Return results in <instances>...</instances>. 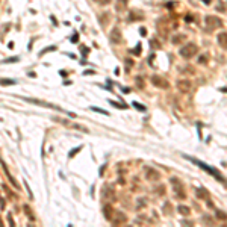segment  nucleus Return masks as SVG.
<instances>
[{
    "label": "nucleus",
    "mask_w": 227,
    "mask_h": 227,
    "mask_svg": "<svg viewBox=\"0 0 227 227\" xmlns=\"http://www.w3.org/2000/svg\"><path fill=\"white\" fill-rule=\"evenodd\" d=\"M188 161H191L192 163H195V165H198L202 170H204V171H208L209 174H212V176L216 179V180H220V182H223V183H226V180H224V177L221 176V174L216 171V170H214L212 167H209V165H206L204 162H202V161H198V159H195V157H191V156H185Z\"/></svg>",
    "instance_id": "f257e3e1"
},
{
    "label": "nucleus",
    "mask_w": 227,
    "mask_h": 227,
    "mask_svg": "<svg viewBox=\"0 0 227 227\" xmlns=\"http://www.w3.org/2000/svg\"><path fill=\"white\" fill-rule=\"evenodd\" d=\"M197 52H198V47H197V44H194V43H188V44H185L182 49H180V56L182 58H185V59H191V58H194L195 55H197Z\"/></svg>",
    "instance_id": "f03ea898"
},
{
    "label": "nucleus",
    "mask_w": 227,
    "mask_h": 227,
    "mask_svg": "<svg viewBox=\"0 0 227 227\" xmlns=\"http://www.w3.org/2000/svg\"><path fill=\"white\" fill-rule=\"evenodd\" d=\"M221 26H223V21H221L218 17H215V15H208V17L204 18V27H206V30H209V32L221 27Z\"/></svg>",
    "instance_id": "7ed1b4c3"
},
{
    "label": "nucleus",
    "mask_w": 227,
    "mask_h": 227,
    "mask_svg": "<svg viewBox=\"0 0 227 227\" xmlns=\"http://www.w3.org/2000/svg\"><path fill=\"white\" fill-rule=\"evenodd\" d=\"M171 185H173V189H174V194H176L177 198H186V192H185V188H183V183L179 180L177 177H171Z\"/></svg>",
    "instance_id": "20e7f679"
},
{
    "label": "nucleus",
    "mask_w": 227,
    "mask_h": 227,
    "mask_svg": "<svg viewBox=\"0 0 227 227\" xmlns=\"http://www.w3.org/2000/svg\"><path fill=\"white\" fill-rule=\"evenodd\" d=\"M191 88H192V83L189 82V80H186V79H183V80H179V82H177V89H179L182 94H188L189 91H191Z\"/></svg>",
    "instance_id": "39448f33"
},
{
    "label": "nucleus",
    "mask_w": 227,
    "mask_h": 227,
    "mask_svg": "<svg viewBox=\"0 0 227 227\" xmlns=\"http://www.w3.org/2000/svg\"><path fill=\"white\" fill-rule=\"evenodd\" d=\"M151 83L155 86H157V88H162V89H165V88H168V82L165 80L163 77H161V76H151Z\"/></svg>",
    "instance_id": "423d86ee"
},
{
    "label": "nucleus",
    "mask_w": 227,
    "mask_h": 227,
    "mask_svg": "<svg viewBox=\"0 0 227 227\" xmlns=\"http://www.w3.org/2000/svg\"><path fill=\"white\" fill-rule=\"evenodd\" d=\"M109 41L112 44H120L121 43V32H120L118 27H114L112 32L109 33Z\"/></svg>",
    "instance_id": "0eeeda50"
},
{
    "label": "nucleus",
    "mask_w": 227,
    "mask_h": 227,
    "mask_svg": "<svg viewBox=\"0 0 227 227\" xmlns=\"http://www.w3.org/2000/svg\"><path fill=\"white\" fill-rule=\"evenodd\" d=\"M216 43L220 44L221 49L227 50V32H221V33H218V36H216Z\"/></svg>",
    "instance_id": "6e6552de"
},
{
    "label": "nucleus",
    "mask_w": 227,
    "mask_h": 227,
    "mask_svg": "<svg viewBox=\"0 0 227 227\" xmlns=\"http://www.w3.org/2000/svg\"><path fill=\"white\" fill-rule=\"evenodd\" d=\"M145 177L149 179V180H157L161 176H159V173L151 170V168H145Z\"/></svg>",
    "instance_id": "1a4fd4ad"
},
{
    "label": "nucleus",
    "mask_w": 227,
    "mask_h": 227,
    "mask_svg": "<svg viewBox=\"0 0 227 227\" xmlns=\"http://www.w3.org/2000/svg\"><path fill=\"white\" fill-rule=\"evenodd\" d=\"M24 98V97H23ZM26 102H29V103H35V104H40V106H46V108H53V109H59V108H56V106H53V104H50V103H46V102H41V100H36V98H24Z\"/></svg>",
    "instance_id": "9d476101"
},
{
    "label": "nucleus",
    "mask_w": 227,
    "mask_h": 227,
    "mask_svg": "<svg viewBox=\"0 0 227 227\" xmlns=\"http://www.w3.org/2000/svg\"><path fill=\"white\" fill-rule=\"evenodd\" d=\"M129 20H130V21H141V20H144V15H142V12L132 11L130 15H129Z\"/></svg>",
    "instance_id": "9b49d317"
},
{
    "label": "nucleus",
    "mask_w": 227,
    "mask_h": 227,
    "mask_svg": "<svg viewBox=\"0 0 227 227\" xmlns=\"http://www.w3.org/2000/svg\"><path fill=\"white\" fill-rule=\"evenodd\" d=\"M195 194H197L198 198H208L209 197V192L206 191L204 188H197V189H195Z\"/></svg>",
    "instance_id": "f8f14e48"
},
{
    "label": "nucleus",
    "mask_w": 227,
    "mask_h": 227,
    "mask_svg": "<svg viewBox=\"0 0 227 227\" xmlns=\"http://www.w3.org/2000/svg\"><path fill=\"white\" fill-rule=\"evenodd\" d=\"M177 210H179V214H182L183 216H188L189 214H191V209H189L188 206H185V204H180L177 208Z\"/></svg>",
    "instance_id": "ddd939ff"
},
{
    "label": "nucleus",
    "mask_w": 227,
    "mask_h": 227,
    "mask_svg": "<svg viewBox=\"0 0 227 227\" xmlns=\"http://www.w3.org/2000/svg\"><path fill=\"white\" fill-rule=\"evenodd\" d=\"M115 8H117V11H118V12L124 11V9L127 8V0H118L117 5H115Z\"/></svg>",
    "instance_id": "4468645a"
},
{
    "label": "nucleus",
    "mask_w": 227,
    "mask_h": 227,
    "mask_svg": "<svg viewBox=\"0 0 227 227\" xmlns=\"http://www.w3.org/2000/svg\"><path fill=\"white\" fill-rule=\"evenodd\" d=\"M185 40H186V36H185V35L177 33V35H174V36H173V40H171V41H173V44H179V43H182V41H185Z\"/></svg>",
    "instance_id": "2eb2a0df"
},
{
    "label": "nucleus",
    "mask_w": 227,
    "mask_h": 227,
    "mask_svg": "<svg viewBox=\"0 0 227 227\" xmlns=\"http://www.w3.org/2000/svg\"><path fill=\"white\" fill-rule=\"evenodd\" d=\"M124 221H126V216L121 215L120 212H117V220H114L112 223H114V224H120V223H124Z\"/></svg>",
    "instance_id": "dca6fc26"
},
{
    "label": "nucleus",
    "mask_w": 227,
    "mask_h": 227,
    "mask_svg": "<svg viewBox=\"0 0 227 227\" xmlns=\"http://www.w3.org/2000/svg\"><path fill=\"white\" fill-rule=\"evenodd\" d=\"M108 18H110V15H109L108 12L102 14V15H100V24H102V26H106V20H108Z\"/></svg>",
    "instance_id": "f3484780"
},
{
    "label": "nucleus",
    "mask_w": 227,
    "mask_h": 227,
    "mask_svg": "<svg viewBox=\"0 0 227 227\" xmlns=\"http://www.w3.org/2000/svg\"><path fill=\"white\" fill-rule=\"evenodd\" d=\"M0 85H15V80H11V79H2V80H0Z\"/></svg>",
    "instance_id": "a211bd4d"
},
{
    "label": "nucleus",
    "mask_w": 227,
    "mask_h": 227,
    "mask_svg": "<svg viewBox=\"0 0 227 227\" xmlns=\"http://www.w3.org/2000/svg\"><path fill=\"white\" fill-rule=\"evenodd\" d=\"M216 218H220V220L226 221V220H227V215L223 212V210H216Z\"/></svg>",
    "instance_id": "6ab92c4d"
},
{
    "label": "nucleus",
    "mask_w": 227,
    "mask_h": 227,
    "mask_svg": "<svg viewBox=\"0 0 227 227\" xmlns=\"http://www.w3.org/2000/svg\"><path fill=\"white\" fill-rule=\"evenodd\" d=\"M202 221H203V223H208V224H210V226L214 224V220L210 218V216H208V215H206V216H202Z\"/></svg>",
    "instance_id": "aec40b11"
},
{
    "label": "nucleus",
    "mask_w": 227,
    "mask_h": 227,
    "mask_svg": "<svg viewBox=\"0 0 227 227\" xmlns=\"http://www.w3.org/2000/svg\"><path fill=\"white\" fill-rule=\"evenodd\" d=\"M208 62V55H202L198 58V64H206Z\"/></svg>",
    "instance_id": "412c9836"
},
{
    "label": "nucleus",
    "mask_w": 227,
    "mask_h": 227,
    "mask_svg": "<svg viewBox=\"0 0 227 227\" xmlns=\"http://www.w3.org/2000/svg\"><path fill=\"white\" fill-rule=\"evenodd\" d=\"M91 110H96V112H100V114H103V115H108V112L104 109H100V108H96V106H92Z\"/></svg>",
    "instance_id": "4be33fe9"
},
{
    "label": "nucleus",
    "mask_w": 227,
    "mask_h": 227,
    "mask_svg": "<svg viewBox=\"0 0 227 227\" xmlns=\"http://www.w3.org/2000/svg\"><path fill=\"white\" fill-rule=\"evenodd\" d=\"M109 103H110V104H114V106H115V108H126V106H124V104H123V103H121V104H120V103H117V102H112V100H110V102H109Z\"/></svg>",
    "instance_id": "5701e85b"
},
{
    "label": "nucleus",
    "mask_w": 227,
    "mask_h": 227,
    "mask_svg": "<svg viewBox=\"0 0 227 227\" xmlns=\"http://www.w3.org/2000/svg\"><path fill=\"white\" fill-rule=\"evenodd\" d=\"M94 2H97V3H100V5H108L110 0H94Z\"/></svg>",
    "instance_id": "b1692460"
},
{
    "label": "nucleus",
    "mask_w": 227,
    "mask_h": 227,
    "mask_svg": "<svg viewBox=\"0 0 227 227\" xmlns=\"http://www.w3.org/2000/svg\"><path fill=\"white\" fill-rule=\"evenodd\" d=\"M136 85H138L139 88H142V79L141 77H136Z\"/></svg>",
    "instance_id": "393cba45"
},
{
    "label": "nucleus",
    "mask_w": 227,
    "mask_h": 227,
    "mask_svg": "<svg viewBox=\"0 0 227 227\" xmlns=\"http://www.w3.org/2000/svg\"><path fill=\"white\" fill-rule=\"evenodd\" d=\"M77 40H79V35H77V33H74V35L71 36V41H73V43H77Z\"/></svg>",
    "instance_id": "a878e982"
},
{
    "label": "nucleus",
    "mask_w": 227,
    "mask_h": 227,
    "mask_svg": "<svg viewBox=\"0 0 227 227\" xmlns=\"http://www.w3.org/2000/svg\"><path fill=\"white\" fill-rule=\"evenodd\" d=\"M80 149H82V147H77V149H74V150H71V151H70V156H74V155H76V151H79V150H80Z\"/></svg>",
    "instance_id": "bb28decb"
},
{
    "label": "nucleus",
    "mask_w": 227,
    "mask_h": 227,
    "mask_svg": "<svg viewBox=\"0 0 227 227\" xmlns=\"http://www.w3.org/2000/svg\"><path fill=\"white\" fill-rule=\"evenodd\" d=\"M139 33H141V35H142V36H144V35H145V33H147V30H145V29H144V27H141V29H139Z\"/></svg>",
    "instance_id": "cd10ccee"
},
{
    "label": "nucleus",
    "mask_w": 227,
    "mask_h": 227,
    "mask_svg": "<svg viewBox=\"0 0 227 227\" xmlns=\"http://www.w3.org/2000/svg\"><path fill=\"white\" fill-rule=\"evenodd\" d=\"M133 106H135V108H138L139 110H144V108H142V106H139V103H133Z\"/></svg>",
    "instance_id": "c85d7f7f"
},
{
    "label": "nucleus",
    "mask_w": 227,
    "mask_h": 227,
    "mask_svg": "<svg viewBox=\"0 0 227 227\" xmlns=\"http://www.w3.org/2000/svg\"><path fill=\"white\" fill-rule=\"evenodd\" d=\"M186 21H188V23H191V21H192V18H191V15H186Z\"/></svg>",
    "instance_id": "c756f323"
},
{
    "label": "nucleus",
    "mask_w": 227,
    "mask_h": 227,
    "mask_svg": "<svg viewBox=\"0 0 227 227\" xmlns=\"http://www.w3.org/2000/svg\"><path fill=\"white\" fill-rule=\"evenodd\" d=\"M221 91H224V92H227V88H221Z\"/></svg>",
    "instance_id": "7c9ffc66"
}]
</instances>
